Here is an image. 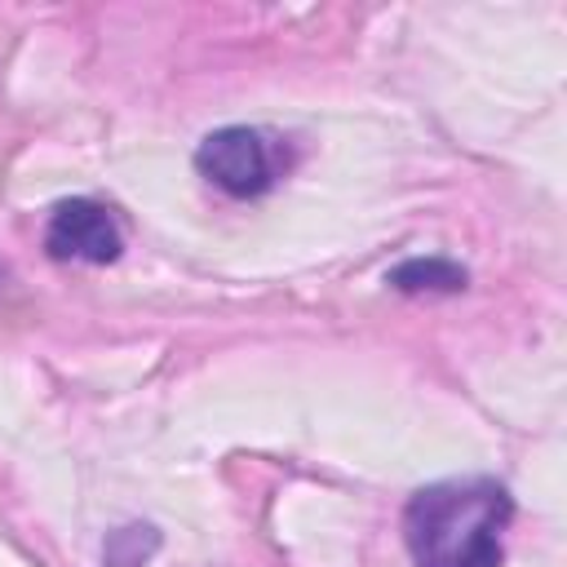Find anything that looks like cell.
<instances>
[{
	"label": "cell",
	"mask_w": 567,
	"mask_h": 567,
	"mask_svg": "<svg viewBox=\"0 0 567 567\" xmlns=\"http://www.w3.org/2000/svg\"><path fill=\"white\" fill-rule=\"evenodd\" d=\"M509 496L492 478H447L421 487L403 509V540L416 567H501Z\"/></svg>",
	"instance_id": "cell-1"
},
{
	"label": "cell",
	"mask_w": 567,
	"mask_h": 567,
	"mask_svg": "<svg viewBox=\"0 0 567 567\" xmlns=\"http://www.w3.org/2000/svg\"><path fill=\"white\" fill-rule=\"evenodd\" d=\"M195 164L199 173L221 186L226 195L235 199H248V195H261L270 182H275V155H270V142L257 133V128H244V124H230V128H217L199 142L195 151Z\"/></svg>",
	"instance_id": "cell-2"
},
{
	"label": "cell",
	"mask_w": 567,
	"mask_h": 567,
	"mask_svg": "<svg viewBox=\"0 0 567 567\" xmlns=\"http://www.w3.org/2000/svg\"><path fill=\"white\" fill-rule=\"evenodd\" d=\"M44 248L62 261H93V266H106L120 257L124 239H120V226L115 217L97 204V199H62L49 217V230H44Z\"/></svg>",
	"instance_id": "cell-3"
},
{
	"label": "cell",
	"mask_w": 567,
	"mask_h": 567,
	"mask_svg": "<svg viewBox=\"0 0 567 567\" xmlns=\"http://www.w3.org/2000/svg\"><path fill=\"white\" fill-rule=\"evenodd\" d=\"M385 279L399 292H461L470 275L456 261H443V257H412V261L394 266Z\"/></svg>",
	"instance_id": "cell-4"
}]
</instances>
